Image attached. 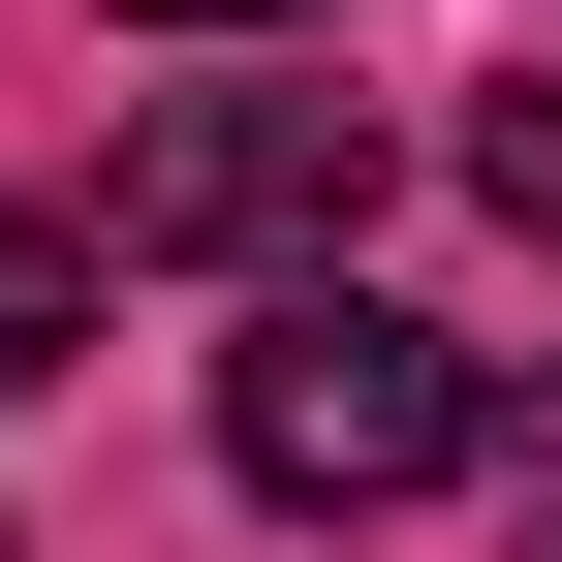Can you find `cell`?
<instances>
[{"label": "cell", "instance_id": "1", "mask_svg": "<svg viewBox=\"0 0 562 562\" xmlns=\"http://www.w3.org/2000/svg\"><path fill=\"white\" fill-rule=\"evenodd\" d=\"M501 438V375H469L438 313H375V281H281V313L220 344V469L281 531H375V501H438V469Z\"/></svg>", "mask_w": 562, "mask_h": 562}, {"label": "cell", "instance_id": "2", "mask_svg": "<svg viewBox=\"0 0 562 562\" xmlns=\"http://www.w3.org/2000/svg\"><path fill=\"white\" fill-rule=\"evenodd\" d=\"M375 157H406L375 94H157V125L94 157V250H220V281H344V250H375Z\"/></svg>", "mask_w": 562, "mask_h": 562}, {"label": "cell", "instance_id": "3", "mask_svg": "<svg viewBox=\"0 0 562 562\" xmlns=\"http://www.w3.org/2000/svg\"><path fill=\"white\" fill-rule=\"evenodd\" d=\"M63 344H94V220H32V188H0V406H32Z\"/></svg>", "mask_w": 562, "mask_h": 562}, {"label": "cell", "instance_id": "4", "mask_svg": "<svg viewBox=\"0 0 562 562\" xmlns=\"http://www.w3.org/2000/svg\"><path fill=\"white\" fill-rule=\"evenodd\" d=\"M469 188H501V220L562 250V63H531V94H469Z\"/></svg>", "mask_w": 562, "mask_h": 562}, {"label": "cell", "instance_id": "5", "mask_svg": "<svg viewBox=\"0 0 562 562\" xmlns=\"http://www.w3.org/2000/svg\"><path fill=\"white\" fill-rule=\"evenodd\" d=\"M94 32H281V0H94Z\"/></svg>", "mask_w": 562, "mask_h": 562}, {"label": "cell", "instance_id": "6", "mask_svg": "<svg viewBox=\"0 0 562 562\" xmlns=\"http://www.w3.org/2000/svg\"><path fill=\"white\" fill-rule=\"evenodd\" d=\"M531 562H562V531H531Z\"/></svg>", "mask_w": 562, "mask_h": 562}]
</instances>
